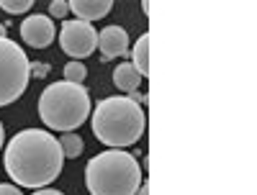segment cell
<instances>
[{
    "instance_id": "1",
    "label": "cell",
    "mask_w": 257,
    "mask_h": 195,
    "mask_svg": "<svg viewBox=\"0 0 257 195\" xmlns=\"http://www.w3.org/2000/svg\"><path fill=\"white\" fill-rule=\"evenodd\" d=\"M3 167L18 187L41 190L59 177L64 154L54 134L41 128H24L6 144Z\"/></svg>"
},
{
    "instance_id": "2",
    "label": "cell",
    "mask_w": 257,
    "mask_h": 195,
    "mask_svg": "<svg viewBox=\"0 0 257 195\" xmlns=\"http://www.w3.org/2000/svg\"><path fill=\"white\" fill-rule=\"evenodd\" d=\"M90 126L100 144L111 149H126L144 136L147 116L139 103L128 100L126 95H113L103 98L95 105V111L90 113Z\"/></svg>"
},
{
    "instance_id": "3",
    "label": "cell",
    "mask_w": 257,
    "mask_h": 195,
    "mask_svg": "<svg viewBox=\"0 0 257 195\" xmlns=\"http://www.w3.org/2000/svg\"><path fill=\"white\" fill-rule=\"evenodd\" d=\"M142 169L134 154L123 149H108L85 164V187L90 195H137Z\"/></svg>"
},
{
    "instance_id": "4",
    "label": "cell",
    "mask_w": 257,
    "mask_h": 195,
    "mask_svg": "<svg viewBox=\"0 0 257 195\" xmlns=\"http://www.w3.org/2000/svg\"><path fill=\"white\" fill-rule=\"evenodd\" d=\"M90 93L85 85L75 82H52L39 98V118L52 131L70 134L80 128L90 116Z\"/></svg>"
},
{
    "instance_id": "5",
    "label": "cell",
    "mask_w": 257,
    "mask_h": 195,
    "mask_svg": "<svg viewBox=\"0 0 257 195\" xmlns=\"http://www.w3.org/2000/svg\"><path fill=\"white\" fill-rule=\"evenodd\" d=\"M29 57L8 36L0 39V108L16 103L29 88Z\"/></svg>"
},
{
    "instance_id": "6",
    "label": "cell",
    "mask_w": 257,
    "mask_h": 195,
    "mask_svg": "<svg viewBox=\"0 0 257 195\" xmlns=\"http://www.w3.org/2000/svg\"><path fill=\"white\" fill-rule=\"evenodd\" d=\"M59 47L67 57H72V62H80L98 49V31L93 29V24H85L77 18L64 21L59 31Z\"/></svg>"
},
{
    "instance_id": "7",
    "label": "cell",
    "mask_w": 257,
    "mask_h": 195,
    "mask_svg": "<svg viewBox=\"0 0 257 195\" xmlns=\"http://www.w3.org/2000/svg\"><path fill=\"white\" fill-rule=\"evenodd\" d=\"M54 24L49 16H29L21 24V39L24 44H29L31 49H47L54 41Z\"/></svg>"
},
{
    "instance_id": "8",
    "label": "cell",
    "mask_w": 257,
    "mask_h": 195,
    "mask_svg": "<svg viewBox=\"0 0 257 195\" xmlns=\"http://www.w3.org/2000/svg\"><path fill=\"white\" fill-rule=\"evenodd\" d=\"M98 49L103 54V62L113 57H126L128 54V34L123 26H105L98 34Z\"/></svg>"
},
{
    "instance_id": "9",
    "label": "cell",
    "mask_w": 257,
    "mask_h": 195,
    "mask_svg": "<svg viewBox=\"0 0 257 195\" xmlns=\"http://www.w3.org/2000/svg\"><path fill=\"white\" fill-rule=\"evenodd\" d=\"M70 11L77 16V21L93 24V21H100L113 11V3L111 0H72Z\"/></svg>"
},
{
    "instance_id": "10",
    "label": "cell",
    "mask_w": 257,
    "mask_h": 195,
    "mask_svg": "<svg viewBox=\"0 0 257 195\" xmlns=\"http://www.w3.org/2000/svg\"><path fill=\"white\" fill-rule=\"evenodd\" d=\"M144 77L137 72V67L132 62H123V64H118V67L113 70V85L118 90H123V93H134V90H139V82H142Z\"/></svg>"
},
{
    "instance_id": "11",
    "label": "cell",
    "mask_w": 257,
    "mask_h": 195,
    "mask_svg": "<svg viewBox=\"0 0 257 195\" xmlns=\"http://www.w3.org/2000/svg\"><path fill=\"white\" fill-rule=\"evenodd\" d=\"M134 57V67H137V72L142 75V77H147L149 75V36L144 34V36H139V41L134 44V49L128 52Z\"/></svg>"
},
{
    "instance_id": "12",
    "label": "cell",
    "mask_w": 257,
    "mask_h": 195,
    "mask_svg": "<svg viewBox=\"0 0 257 195\" xmlns=\"http://www.w3.org/2000/svg\"><path fill=\"white\" fill-rule=\"evenodd\" d=\"M57 141H59V149H62L64 159H77L82 154V149H85V141L77 134H62V139H57Z\"/></svg>"
},
{
    "instance_id": "13",
    "label": "cell",
    "mask_w": 257,
    "mask_h": 195,
    "mask_svg": "<svg viewBox=\"0 0 257 195\" xmlns=\"http://www.w3.org/2000/svg\"><path fill=\"white\" fill-rule=\"evenodd\" d=\"M85 77H88V70H85L82 62H67V64H64V80H67V82L82 85Z\"/></svg>"
},
{
    "instance_id": "14",
    "label": "cell",
    "mask_w": 257,
    "mask_h": 195,
    "mask_svg": "<svg viewBox=\"0 0 257 195\" xmlns=\"http://www.w3.org/2000/svg\"><path fill=\"white\" fill-rule=\"evenodd\" d=\"M0 8H3L6 13H11V16H21V13L31 11L34 3L31 0H0Z\"/></svg>"
},
{
    "instance_id": "15",
    "label": "cell",
    "mask_w": 257,
    "mask_h": 195,
    "mask_svg": "<svg viewBox=\"0 0 257 195\" xmlns=\"http://www.w3.org/2000/svg\"><path fill=\"white\" fill-rule=\"evenodd\" d=\"M70 13V3H64V0H52L49 3V18H64Z\"/></svg>"
},
{
    "instance_id": "16",
    "label": "cell",
    "mask_w": 257,
    "mask_h": 195,
    "mask_svg": "<svg viewBox=\"0 0 257 195\" xmlns=\"http://www.w3.org/2000/svg\"><path fill=\"white\" fill-rule=\"evenodd\" d=\"M49 64L47 62H29V72H31V77H36V80H44L47 75H49Z\"/></svg>"
},
{
    "instance_id": "17",
    "label": "cell",
    "mask_w": 257,
    "mask_h": 195,
    "mask_svg": "<svg viewBox=\"0 0 257 195\" xmlns=\"http://www.w3.org/2000/svg\"><path fill=\"white\" fill-rule=\"evenodd\" d=\"M0 195H24V192H21L18 190V185H0Z\"/></svg>"
},
{
    "instance_id": "18",
    "label": "cell",
    "mask_w": 257,
    "mask_h": 195,
    "mask_svg": "<svg viewBox=\"0 0 257 195\" xmlns=\"http://www.w3.org/2000/svg\"><path fill=\"white\" fill-rule=\"evenodd\" d=\"M34 195H64L62 190H52V187H41V190H36Z\"/></svg>"
},
{
    "instance_id": "19",
    "label": "cell",
    "mask_w": 257,
    "mask_h": 195,
    "mask_svg": "<svg viewBox=\"0 0 257 195\" xmlns=\"http://www.w3.org/2000/svg\"><path fill=\"white\" fill-rule=\"evenodd\" d=\"M137 195H149V185H147V182H142V185H139V190H137Z\"/></svg>"
},
{
    "instance_id": "20",
    "label": "cell",
    "mask_w": 257,
    "mask_h": 195,
    "mask_svg": "<svg viewBox=\"0 0 257 195\" xmlns=\"http://www.w3.org/2000/svg\"><path fill=\"white\" fill-rule=\"evenodd\" d=\"M6 144V128H3V121H0V149Z\"/></svg>"
},
{
    "instance_id": "21",
    "label": "cell",
    "mask_w": 257,
    "mask_h": 195,
    "mask_svg": "<svg viewBox=\"0 0 257 195\" xmlns=\"http://www.w3.org/2000/svg\"><path fill=\"white\" fill-rule=\"evenodd\" d=\"M6 34H8V29H6L3 24H0V39H6Z\"/></svg>"
}]
</instances>
